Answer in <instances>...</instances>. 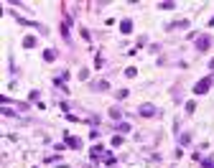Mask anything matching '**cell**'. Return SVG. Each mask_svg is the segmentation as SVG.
<instances>
[{"mask_svg": "<svg viewBox=\"0 0 214 168\" xmlns=\"http://www.w3.org/2000/svg\"><path fill=\"white\" fill-rule=\"evenodd\" d=\"M130 26H133V23H130V21H125V23H123V33H130Z\"/></svg>", "mask_w": 214, "mask_h": 168, "instance_id": "cell-2", "label": "cell"}, {"mask_svg": "<svg viewBox=\"0 0 214 168\" xmlns=\"http://www.w3.org/2000/svg\"><path fill=\"white\" fill-rule=\"evenodd\" d=\"M209 84H211V79H204V82H199V84H196V94H204V92L209 89Z\"/></svg>", "mask_w": 214, "mask_h": 168, "instance_id": "cell-1", "label": "cell"}]
</instances>
